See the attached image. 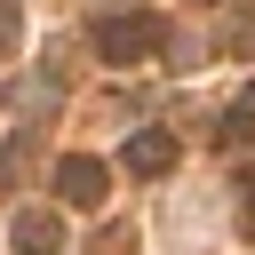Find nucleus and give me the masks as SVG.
<instances>
[{
    "instance_id": "nucleus-1",
    "label": "nucleus",
    "mask_w": 255,
    "mask_h": 255,
    "mask_svg": "<svg viewBox=\"0 0 255 255\" xmlns=\"http://www.w3.org/2000/svg\"><path fill=\"white\" fill-rule=\"evenodd\" d=\"M151 48H159V24L151 16H104L96 24V56L104 64H143Z\"/></svg>"
},
{
    "instance_id": "nucleus-2",
    "label": "nucleus",
    "mask_w": 255,
    "mask_h": 255,
    "mask_svg": "<svg viewBox=\"0 0 255 255\" xmlns=\"http://www.w3.org/2000/svg\"><path fill=\"white\" fill-rule=\"evenodd\" d=\"M56 191H64L72 207H104V167H96V159H64V167H56Z\"/></svg>"
},
{
    "instance_id": "nucleus-5",
    "label": "nucleus",
    "mask_w": 255,
    "mask_h": 255,
    "mask_svg": "<svg viewBox=\"0 0 255 255\" xmlns=\"http://www.w3.org/2000/svg\"><path fill=\"white\" fill-rule=\"evenodd\" d=\"M16 40V0H0V48Z\"/></svg>"
},
{
    "instance_id": "nucleus-3",
    "label": "nucleus",
    "mask_w": 255,
    "mask_h": 255,
    "mask_svg": "<svg viewBox=\"0 0 255 255\" xmlns=\"http://www.w3.org/2000/svg\"><path fill=\"white\" fill-rule=\"evenodd\" d=\"M128 167H135V175H167V167H175V135H159V128L128 135Z\"/></svg>"
},
{
    "instance_id": "nucleus-4",
    "label": "nucleus",
    "mask_w": 255,
    "mask_h": 255,
    "mask_svg": "<svg viewBox=\"0 0 255 255\" xmlns=\"http://www.w3.org/2000/svg\"><path fill=\"white\" fill-rule=\"evenodd\" d=\"M56 247H64V223H56L48 207L16 215V255H56Z\"/></svg>"
}]
</instances>
